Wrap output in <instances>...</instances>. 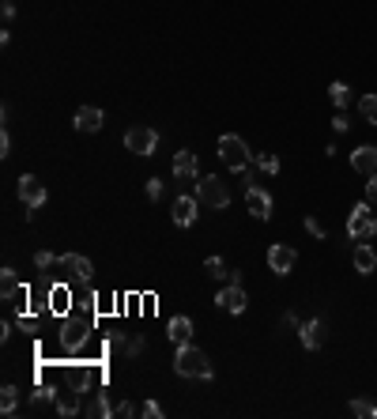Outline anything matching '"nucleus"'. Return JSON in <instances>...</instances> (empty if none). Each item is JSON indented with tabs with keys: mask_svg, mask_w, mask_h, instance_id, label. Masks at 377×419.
Listing matches in <instances>:
<instances>
[{
	"mask_svg": "<svg viewBox=\"0 0 377 419\" xmlns=\"http://www.w3.org/2000/svg\"><path fill=\"white\" fill-rule=\"evenodd\" d=\"M174 370L181 374V378H212V362H208V355L201 348H193V344H181L177 348V355H174Z\"/></svg>",
	"mask_w": 377,
	"mask_h": 419,
	"instance_id": "obj_1",
	"label": "nucleus"
},
{
	"mask_svg": "<svg viewBox=\"0 0 377 419\" xmlns=\"http://www.w3.org/2000/svg\"><path fill=\"white\" fill-rule=\"evenodd\" d=\"M219 159L227 163L230 170H249V163H253V151L246 148V140L234 136V132H227V136H219Z\"/></svg>",
	"mask_w": 377,
	"mask_h": 419,
	"instance_id": "obj_2",
	"label": "nucleus"
},
{
	"mask_svg": "<svg viewBox=\"0 0 377 419\" xmlns=\"http://www.w3.org/2000/svg\"><path fill=\"white\" fill-rule=\"evenodd\" d=\"M373 204H354L351 208V216H347V235L354 238V242H370L373 235H377V219H373V212H370Z\"/></svg>",
	"mask_w": 377,
	"mask_h": 419,
	"instance_id": "obj_3",
	"label": "nucleus"
},
{
	"mask_svg": "<svg viewBox=\"0 0 377 419\" xmlns=\"http://www.w3.org/2000/svg\"><path fill=\"white\" fill-rule=\"evenodd\" d=\"M196 201H204L208 208H227L230 204V189L227 182H219L215 174H204V178H196Z\"/></svg>",
	"mask_w": 377,
	"mask_h": 419,
	"instance_id": "obj_4",
	"label": "nucleus"
},
{
	"mask_svg": "<svg viewBox=\"0 0 377 419\" xmlns=\"http://www.w3.org/2000/svg\"><path fill=\"white\" fill-rule=\"evenodd\" d=\"M125 148L132 151V155H155V148H159V132L155 129H148V125H132L128 132H125Z\"/></svg>",
	"mask_w": 377,
	"mask_h": 419,
	"instance_id": "obj_5",
	"label": "nucleus"
},
{
	"mask_svg": "<svg viewBox=\"0 0 377 419\" xmlns=\"http://www.w3.org/2000/svg\"><path fill=\"white\" fill-rule=\"evenodd\" d=\"M215 306H219V310H227V314H246L249 295H246V288H241V283H227V288L215 295Z\"/></svg>",
	"mask_w": 377,
	"mask_h": 419,
	"instance_id": "obj_6",
	"label": "nucleus"
},
{
	"mask_svg": "<svg viewBox=\"0 0 377 419\" xmlns=\"http://www.w3.org/2000/svg\"><path fill=\"white\" fill-rule=\"evenodd\" d=\"M57 264L68 272V280H76V283H91L95 280V264L87 257H80V253H64V257H57Z\"/></svg>",
	"mask_w": 377,
	"mask_h": 419,
	"instance_id": "obj_7",
	"label": "nucleus"
},
{
	"mask_svg": "<svg viewBox=\"0 0 377 419\" xmlns=\"http://www.w3.org/2000/svg\"><path fill=\"white\" fill-rule=\"evenodd\" d=\"M19 201H23L27 208H42L49 201V193H46V185H42L35 174H23V178H19Z\"/></svg>",
	"mask_w": 377,
	"mask_h": 419,
	"instance_id": "obj_8",
	"label": "nucleus"
},
{
	"mask_svg": "<svg viewBox=\"0 0 377 419\" xmlns=\"http://www.w3.org/2000/svg\"><path fill=\"white\" fill-rule=\"evenodd\" d=\"M87 333H91V317H87V321H80V317L64 321V333H61L64 351H80V348L87 344Z\"/></svg>",
	"mask_w": 377,
	"mask_h": 419,
	"instance_id": "obj_9",
	"label": "nucleus"
},
{
	"mask_svg": "<svg viewBox=\"0 0 377 419\" xmlns=\"http://www.w3.org/2000/svg\"><path fill=\"white\" fill-rule=\"evenodd\" d=\"M298 336H302V344L309 351H321V348H325V336H328L325 317H309V321H302V325H298Z\"/></svg>",
	"mask_w": 377,
	"mask_h": 419,
	"instance_id": "obj_10",
	"label": "nucleus"
},
{
	"mask_svg": "<svg viewBox=\"0 0 377 419\" xmlns=\"http://www.w3.org/2000/svg\"><path fill=\"white\" fill-rule=\"evenodd\" d=\"M246 208L253 219H268L272 216V196L261 189V185H246Z\"/></svg>",
	"mask_w": 377,
	"mask_h": 419,
	"instance_id": "obj_11",
	"label": "nucleus"
},
{
	"mask_svg": "<svg viewBox=\"0 0 377 419\" xmlns=\"http://www.w3.org/2000/svg\"><path fill=\"white\" fill-rule=\"evenodd\" d=\"M0 295H4V302H27V283H19L16 268L0 272Z\"/></svg>",
	"mask_w": 377,
	"mask_h": 419,
	"instance_id": "obj_12",
	"label": "nucleus"
},
{
	"mask_svg": "<svg viewBox=\"0 0 377 419\" xmlns=\"http://www.w3.org/2000/svg\"><path fill=\"white\" fill-rule=\"evenodd\" d=\"M351 167L366 174V178H377V148L373 144H362V148H354L351 151Z\"/></svg>",
	"mask_w": 377,
	"mask_h": 419,
	"instance_id": "obj_13",
	"label": "nucleus"
},
{
	"mask_svg": "<svg viewBox=\"0 0 377 419\" xmlns=\"http://www.w3.org/2000/svg\"><path fill=\"white\" fill-rule=\"evenodd\" d=\"M196 208H201V201H196V196H177L174 208H170L174 223H177V227H193V223H196Z\"/></svg>",
	"mask_w": 377,
	"mask_h": 419,
	"instance_id": "obj_14",
	"label": "nucleus"
},
{
	"mask_svg": "<svg viewBox=\"0 0 377 419\" xmlns=\"http://www.w3.org/2000/svg\"><path fill=\"white\" fill-rule=\"evenodd\" d=\"M294 249L291 246H272L268 249V268L275 272V276H287V272H294Z\"/></svg>",
	"mask_w": 377,
	"mask_h": 419,
	"instance_id": "obj_15",
	"label": "nucleus"
},
{
	"mask_svg": "<svg viewBox=\"0 0 377 419\" xmlns=\"http://www.w3.org/2000/svg\"><path fill=\"white\" fill-rule=\"evenodd\" d=\"M174 178L177 182H196V178H201L193 151H174Z\"/></svg>",
	"mask_w": 377,
	"mask_h": 419,
	"instance_id": "obj_16",
	"label": "nucleus"
},
{
	"mask_svg": "<svg viewBox=\"0 0 377 419\" xmlns=\"http://www.w3.org/2000/svg\"><path fill=\"white\" fill-rule=\"evenodd\" d=\"M53 404H57V412L61 415H76V412H80V385H61V389H57V401H53Z\"/></svg>",
	"mask_w": 377,
	"mask_h": 419,
	"instance_id": "obj_17",
	"label": "nucleus"
},
{
	"mask_svg": "<svg viewBox=\"0 0 377 419\" xmlns=\"http://www.w3.org/2000/svg\"><path fill=\"white\" fill-rule=\"evenodd\" d=\"M72 125L80 132H98V129H102V110H98V106H80Z\"/></svg>",
	"mask_w": 377,
	"mask_h": 419,
	"instance_id": "obj_18",
	"label": "nucleus"
},
{
	"mask_svg": "<svg viewBox=\"0 0 377 419\" xmlns=\"http://www.w3.org/2000/svg\"><path fill=\"white\" fill-rule=\"evenodd\" d=\"M351 257H354V272H362V276H370L377 268V249L370 246V242H359Z\"/></svg>",
	"mask_w": 377,
	"mask_h": 419,
	"instance_id": "obj_19",
	"label": "nucleus"
},
{
	"mask_svg": "<svg viewBox=\"0 0 377 419\" xmlns=\"http://www.w3.org/2000/svg\"><path fill=\"white\" fill-rule=\"evenodd\" d=\"M166 336H170V344H174V348H181V344H193V321L177 314L174 321H170V329H166Z\"/></svg>",
	"mask_w": 377,
	"mask_h": 419,
	"instance_id": "obj_20",
	"label": "nucleus"
},
{
	"mask_svg": "<svg viewBox=\"0 0 377 419\" xmlns=\"http://www.w3.org/2000/svg\"><path fill=\"white\" fill-rule=\"evenodd\" d=\"M87 415H95V419H109L114 415V404L106 401V393H98L91 404H87Z\"/></svg>",
	"mask_w": 377,
	"mask_h": 419,
	"instance_id": "obj_21",
	"label": "nucleus"
},
{
	"mask_svg": "<svg viewBox=\"0 0 377 419\" xmlns=\"http://www.w3.org/2000/svg\"><path fill=\"white\" fill-rule=\"evenodd\" d=\"M328 98H332V106H340V110H343V106H351V87L336 80V83L328 87Z\"/></svg>",
	"mask_w": 377,
	"mask_h": 419,
	"instance_id": "obj_22",
	"label": "nucleus"
},
{
	"mask_svg": "<svg viewBox=\"0 0 377 419\" xmlns=\"http://www.w3.org/2000/svg\"><path fill=\"white\" fill-rule=\"evenodd\" d=\"M16 408H19V389H16V385H4V393H0V412L12 415Z\"/></svg>",
	"mask_w": 377,
	"mask_h": 419,
	"instance_id": "obj_23",
	"label": "nucleus"
},
{
	"mask_svg": "<svg viewBox=\"0 0 377 419\" xmlns=\"http://www.w3.org/2000/svg\"><path fill=\"white\" fill-rule=\"evenodd\" d=\"M359 114H362V121L377 125V95H362L359 98Z\"/></svg>",
	"mask_w": 377,
	"mask_h": 419,
	"instance_id": "obj_24",
	"label": "nucleus"
},
{
	"mask_svg": "<svg viewBox=\"0 0 377 419\" xmlns=\"http://www.w3.org/2000/svg\"><path fill=\"white\" fill-rule=\"evenodd\" d=\"M253 163H257L261 174H280V155H272V151H261Z\"/></svg>",
	"mask_w": 377,
	"mask_h": 419,
	"instance_id": "obj_25",
	"label": "nucleus"
},
{
	"mask_svg": "<svg viewBox=\"0 0 377 419\" xmlns=\"http://www.w3.org/2000/svg\"><path fill=\"white\" fill-rule=\"evenodd\" d=\"M351 412L362 415V419H377V404L366 401V396H359V401H351Z\"/></svg>",
	"mask_w": 377,
	"mask_h": 419,
	"instance_id": "obj_26",
	"label": "nucleus"
},
{
	"mask_svg": "<svg viewBox=\"0 0 377 419\" xmlns=\"http://www.w3.org/2000/svg\"><path fill=\"white\" fill-rule=\"evenodd\" d=\"M204 272L212 276V280H227V272H230V268L223 264V257H208V261H204Z\"/></svg>",
	"mask_w": 377,
	"mask_h": 419,
	"instance_id": "obj_27",
	"label": "nucleus"
},
{
	"mask_svg": "<svg viewBox=\"0 0 377 419\" xmlns=\"http://www.w3.org/2000/svg\"><path fill=\"white\" fill-rule=\"evenodd\" d=\"M49 306H53L57 314L68 310V288H53V291H49Z\"/></svg>",
	"mask_w": 377,
	"mask_h": 419,
	"instance_id": "obj_28",
	"label": "nucleus"
},
{
	"mask_svg": "<svg viewBox=\"0 0 377 419\" xmlns=\"http://www.w3.org/2000/svg\"><path fill=\"white\" fill-rule=\"evenodd\" d=\"M121 348H125V355H128V359H136V355H140V351L148 348V344H143V336H132V340H125Z\"/></svg>",
	"mask_w": 377,
	"mask_h": 419,
	"instance_id": "obj_29",
	"label": "nucleus"
},
{
	"mask_svg": "<svg viewBox=\"0 0 377 419\" xmlns=\"http://www.w3.org/2000/svg\"><path fill=\"white\" fill-rule=\"evenodd\" d=\"M49 401H57V389H49V385H38V389H35V404H49Z\"/></svg>",
	"mask_w": 377,
	"mask_h": 419,
	"instance_id": "obj_30",
	"label": "nucleus"
},
{
	"mask_svg": "<svg viewBox=\"0 0 377 419\" xmlns=\"http://www.w3.org/2000/svg\"><path fill=\"white\" fill-rule=\"evenodd\" d=\"M140 415H148V419H162V408L155 404V401H143V404H140Z\"/></svg>",
	"mask_w": 377,
	"mask_h": 419,
	"instance_id": "obj_31",
	"label": "nucleus"
},
{
	"mask_svg": "<svg viewBox=\"0 0 377 419\" xmlns=\"http://www.w3.org/2000/svg\"><path fill=\"white\" fill-rule=\"evenodd\" d=\"M35 264H38V268H53V253L49 249H38L35 253Z\"/></svg>",
	"mask_w": 377,
	"mask_h": 419,
	"instance_id": "obj_32",
	"label": "nucleus"
},
{
	"mask_svg": "<svg viewBox=\"0 0 377 419\" xmlns=\"http://www.w3.org/2000/svg\"><path fill=\"white\" fill-rule=\"evenodd\" d=\"M114 415H125V419H128V415H140V408H136V404H128V401H121V404L114 408Z\"/></svg>",
	"mask_w": 377,
	"mask_h": 419,
	"instance_id": "obj_33",
	"label": "nucleus"
},
{
	"mask_svg": "<svg viewBox=\"0 0 377 419\" xmlns=\"http://www.w3.org/2000/svg\"><path fill=\"white\" fill-rule=\"evenodd\" d=\"M306 230H309V235H313V238H325V227H321L313 216H306Z\"/></svg>",
	"mask_w": 377,
	"mask_h": 419,
	"instance_id": "obj_34",
	"label": "nucleus"
},
{
	"mask_svg": "<svg viewBox=\"0 0 377 419\" xmlns=\"http://www.w3.org/2000/svg\"><path fill=\"white\" fill-rule=\"evenodd\" d=\"M16 325L23 329V333H35V329H38V321H35L30 314H19V321H16Z\"/></svg>",
	"mask_w": 377,
	"mask_h": 419,
	"instance_id": "obj_35",
	"label": "nucleus"
},
{
	"mask_svg": "<svg viewBox=\"0 0 377 419\" xmlns=\"http://www.w3.org/2000/svg\"><path fill=\"white\" fill-rule=\"evenodd\" d=\"M148 196H151V201H159V196H162V182H159V178L148 182Z\"/></svg>",
	"mask_w": 377,
	"mask_h": 419,
	"instance_id": "obj_36",
	"label": "nucleus"
},
{
	"mask_svg": "<svg viewBox=\"0 0 377 419\" xmlns=\"http://www.w3.org/2000/svg\"><path fill=\"white\" fill-rule=\"evenodd\" d=\"M366 204H377V178L366 182Z\"/></svg>",
	"mask_w": 377,
	"mask_h": 419,
	"instance_id": "obj_37",
	"label": "nucleus"
},
{
	"mask_svg": "<svg viewBox=\"0 0 377 419\" xmlns=\"http://www.w3.org/2000/svg\"><path fill=\"white\" fill-rule=\"evenodd\" d=\"M332 129H336V132H347V129H351V121L343 117V114H336V117H332Z\"/></svg>",
	"mask_w": 377,
	"mask_h": 419,
	"instance_id": "obj_38",
	"label": "nucleus"
},
{
	"mask_svg": "<svg viewBox=\"0 0 377 419\" xmlns=\"http://www.w3.org/2000/svg\"><path fill=\"white\" fill-rule=\"evenodd\" d=\"M8 151H12V136H8V129L0 132V155H8Z\"/></svg>",
	"mask_w": 377,
	"mask_h": 419,
	"instance_id": "obj_39",
	"label": "nucleus"
},
{
	"mask_svg": "<svg viewBox=\"0 0 377 419\" xmlns=\"http://www.w3.org/2000/svg\"><path fill=\"white\" fill-rule=\"evenodd\" d=\"M298 325H302V321H298L294 314H283V329H298Z\"/></svg>",
	"mask_w": 377,
	"mask_h": 419,
	"instance_id": "obj_40",
	"label": "nucleus"
}]
</instances>
